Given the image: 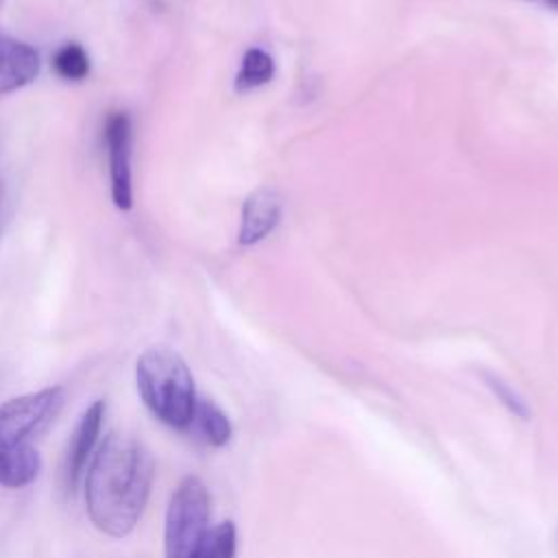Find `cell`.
I'll return each instance as SVG.
<instances>
[{"label":"cell","instance_id":"obj_8","mask_svg":"<svg viewBox=\"0 0 558 558\" xmlns=\"http://www.w3.org/2000/svg\"><path fill=\"white\" fill-rule=\"evenodd\" d=\"M281 218V196L272 187H259L251 192L242 207V222L238 240L240 244H257L264 240Z\"/></svg>","mask_w":558,"mask_h":558},{"label":"cell","instance_id":"obj_3","mask_svg":"<svg viewBox=\"0 0 558 558\" xmlns=\"http://www.w3.org/2000/svg\"><path fill=\"white\" fill-rule=\"evenodd\" d=\"M137 392L148 412L170 429L192 427L196 412L194 377L185 360L168 347L146 349L135 366Z\"/></svg>","mask_w":558,"mask_h":558},{"label":"cell","instance_id":"obj_13","mask_svg":"<svg viewBox=\"0 0 558 558\" xmlns=\"http://www.w3.org/2000/svg\"><path fill=\"white\" fill-rule=\"evenodd\" d=\"M482 377H484L486 386L493 390V395H495L514 416H519V418H527V416H530L527 403L523 401V397H521L510 384H506V381H504L501 377H497L495 373H482Z\"/></svg>","mask_w":558,"mask_h":558},{"label":"cell","instance_id":"obj_2","mask_svg":"<svg viewBox=\"0 0 558 558\" xmlns=\"http://www.w3.org/2000/svg\"><path fill=\"white\" fill-rule=\"evenodd\" d=\"M65 403L63 386H48L0 403V486L24 488L41 471L33 440L59 416Z\"/></svg>","mask_w":558,"mask_h":558},{"label":"cell","instance_id":"obj_6","mask_svg":"<svg viewBox=\"0 0 558 558\" xmlns=\"http://www.w3.org/2000/svg\"><path fill=\"white\" fill-rule=\"evenodd\" d=\"M105 144L109 153V177H111V198L122 211L133 205L131 194V120L124 111L109 113L105 122Z\"/></svg>","mask_w":558,"mask_h":558},{"label":"cell","instance_id":"obj_7","mask_svg":"<svg viewBox=\"0 0 558 558\" xmlns=\"http://www.w3.org/2000/svg\"><path fill=\"white\" fill-rule=\"evenodd\" d=\"M39 52L0 31V94L15 92L33 83L39 74Z\"/></svg>","mask_w":558,"mask_h":558},{"label":"cell","instance_id":"obj_11","mask_svg":"<svg viewBox=\"0 0 558 558\" xmlns=\"http://www.w3.org/2000/svg\"><path fill=\"white\" fill-rule=\"evenodd\" d=\"M52 68L65 81H83L89 74V57L81 44L70 41L54 52Z\"/></svg>","mask_w":558,"mask_h":558},{"label":"cell","instance_id":"obj_4","mask_svg":"<svg viewBox=\"0 0 558 558\" xmlns=\"http://www.w3.org/2000/svg\"><path fill=\"white\" fill-rule=\"evenodd\" d=\"M207 486L187 475L174 488L163 523V558H194L211 530Z\"/></svg>","mask_w":558,"mask_h":558},{"label":"cell","instance_id":"obj_5","mask_svg":"<svg viewBox=\"0 0 558 558\" xmlns=\"http://www.w3.org/2000/svg\"><path fill=\"white\" fill-rule=\"evenodd\" d=\"M107 405L105 401H94L92 405L85 408L81 418L76 421L70 440L63 451V462H61V488L65 495H74L81 480L85 477V471L94 458V449L102 429Z\"/></svg>","mask_w":558,"mask_h":558},{"label":"cell","instance_id":"obj_12","mask_svg":"<svg viewBox=\"0 0 558 558\" xmlns=\"http://www.w3.org/2000/svg\"><path fill=\"white\" fill-rule=\"evenodd\" d=\"M238 551V530L233 521H220L211 525L207 541L194 558H235Z\"/></svg>","mask_w":558,"mask_h":558},{"label":"cell","instance_id":"obj_15","mask_svg":"<svg viewBox=\"0 0 558 558\" xmlns=\"http://www.w3.org/2000/svg\"><path fill=\"white\" fill-rule=\"evenodd\" d=\"M0 207H2V183H0Z\"/></svg>","mask_w":558,"mask_h":558},{"label":"cell","instance_id":"obj_9","mask_svg":"<svg viewBox=\"0 0 558 558\" xmlns=\"http://www.w3.org/2000/svg\"><path fill=\"white\" fill-rule=\"evenodd\" d=\"M192 425H196V429L201 432L205 442H209L211 447H225L233 434L229 416L214 401L201 399V397L196 401V412H194Z\"/></svg>","mask_w":558,"mask_h":558},{"label":"cell","instance_id":"obj_14","mask_svg":"<svg viewBox=\"0 0 558 558\" xmlns=\"http://www.w3.org/2000/svg\"><path fill=\"white\" fill-rule=\"evenodd\" d=\"M525 2H543L549 9H558V0H525Z\"/></svg>","mask_w":558,"mask_h":558},{"label":"cell","instance_id":"obj_1","mask_svg":"<svg viewBox=\"0 0 558 558\" xmlns=\"http://www.w3.org/2000/svg\"><path fill=\"white\" fill-rule=\"evenodd\" d=\"M155 458L131 434L111 432L96 449L85 477V510L96 530L111 538L131 534L148 504Z\"/></svg>","mask_w":558,"mask_h":558},{"label":"cell","instance_id":"obj_10","mask_svg":"<svg viewBox=\"0 0 558 558\" xmlns=\"http://www.w3.org/2000/svg\"><path fill=\"white\" fill-rule=\"evenodd\" d=\"M275 76V61L264 48H248L235 76V89L246 92L266 85Z\"/></svg>","mask_w":558,"mask_h":558}]
</instances>
